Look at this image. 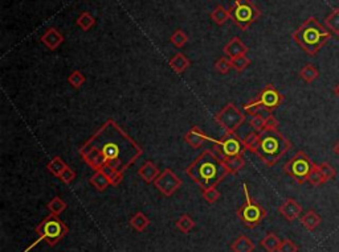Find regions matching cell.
Instances as JSON below:
<instances>
[{
  "instance_id": "6da1fadb",
  "label": "cell",
  "mask_w": 339,
  "mask_h": 252,
  "mask_svg": "<svg viewBox=\"0 0 339 252\" xmlns=\"http://www.w3.org/2000/svg\"><path fill=\"white\" fill-rule=\"evenodd\" d=\"M142 154V146L113 119H107L80 148L83 160L96 172L106 173L113 186L122 182L125 172Z\"/></svg>"
},
{
  "instance_id": "7a4b0ae2",
  "label": "cell",
  "mask_w": 339,
  "mask_h": 252,
  "mask_svg": "<svg viewBox=\"0 0 339 252\" xmlns=\"http://www.w3.org/2000/svg\"><path fill=\"white\" fill-rule=\"evenodd\" d=\"M187 176L202 189L220 184L228 173L225 164L216 150L206 149L199 155L195 161L189 165Z\"/></svg>"
},
{
  "instance_id": "3957f363",
  "label": "cell",
  "mask_w": 339,
  "mask_h": 252,
  "mask_svg": "<svg viewBox=\"0 0 339 252\" xmlns=\"http://www.w3.org/2000/svg\"><path fill=\"white\" fill-rule=\"evenodd\" d=\"M258 136L254 152L268 167H273L291 148V143L276 127H267Z\"/></svg>"
},
{
  "instance_id": "277c9868",
  "label": "cell",
  "mask_w": 339,
  "mask_h": 252,
  "mask_svg": "<svg viewBox=\"0 0 339 252\" xmlns=\"http://www.w3.org/2000/svg\"><path fill=\"white\" fill-rule=\"evenodd\" d=\"M331 32L327 31L315 17H309L293 33V40L309 56L317 55L331 40Z\"/></svg>"
},
{
  "instance_id": "5b68a950",
  "label": "cell",
  "mask_w": 339,
  "mask_h": 252,
  "mask_svg": "<svg viewBox=\"0 0 339 252\" xmlns=\"http://www.w3.org/2000/svg\"><path fill=\"white\" fill-rule=\"evenodd\" d=\"M66 232H68V227H66V225L61 221V219L58 218L57 215L53 214L48 215V217L45 219H43V221L40 222V225L36 227V234L39 235L37 240H36L32 245H29V247L25 249V252L29 251L32 247H34V245L42 242V240H45L51 247H53V245L57 244V243L66 235Z\"/></svg>"
},
{
  "instance_id": "8992f818",
  "label": "cell",
  "mask_w": 339,
  "mask_h": 252,
  "mask_svg": "<svg viewBox=\"0 0 339 252\" xmlns=\"http://www.w3.org/2000/svg\"><path fill=\"white\" fill-rule=\"evenodd\" d=\"M282 100H284V95L281 92L278 91L273 85H268L256 99L250 100L247 105H244V111L247 114H250V115L258 114V111H261V110L271 113L281 105Z\"/></svg>"
},
{
  "instance_id": "52a82bcc",
  "label": "cell",
  "mask_w": 339,
  "mask_h": 252,
  "mask_svg": "<svg viewBox=\"0 0 339 252\" xmlns=\"http://www.w3.org/2000/svg\"><path fill=\"white\" fill-rule=\"evenodd\" d=\"M231 19L243 31L248 29L261 16L260 10L250 0H236L230 11Z\"/></svg>"
},
{
  "instance_id": "ba28073f",
  "label": "cell",
  "mask_w": 339,
  "mask_h": 252,
  "mask_svg": "<svg viewBox=\"0 0 339 252\" xmlns=\"http://www.w3.org/2000/svg\"><path fill=\"white\" fill-rule=\"evenodd\" d=\"M243 191H244V197H245V202L244 205L239 209V218L241 219L244 225L247 227H256L264 221V218L267 217V212L265 209L261 206L260 204H257L256 201H253L249 195V190H248V186L245 184L243 185Z\"/></svg>"
},
{
  "instance_id": "9c48e42d",
  "label": "cell",
  "mask_w": 339,
  "mask_h": 252,
  "mask_svg": "<svg viewBox=\"0 0 339 252\" xmlns=\"http://www.w3.org/2000/svg\"><path fill=\"white\" fill-rule=\"evenodd\" d=\"M313 167H314V163L312 161V159L304 150H299L291 157L288 163L285 164L284 172L294 178L298 184L302 185L308 181L309 174L312 172Z\"/></svg>"
},
{
  "instance_id": "30bf717a",
  "label": "cell",
  "mask_w": 339,
  "mask_h": 252,
  "mask_svg": "<svg viewBox=\"0 0 339 252\" xmlns=\"http://www.w3.org/2000/svg\"><path fill=\"white\" fill-rule=\"evenodd\" d=\"M209 141H212L216 145V152L221 159H230V157L240 156L244 155V150L247 149L244 145V141L237 136L235 132H227L221 139L215 140L209 137Z\"/></svg>"
},
{
  "instance_id": "8fae6325",
  "label": "cell",
  "mask_w": 339,
  "mask_h": 252,
  "mask_svg": "<svg viewBox=\"0 0 339 252\" xmlns=\"http://www.w3.org/2000/svg\"><path fill=\"white\" fill-rule=\"evenodd\" d=\"M215 120L227 132H235L245 122V114L241 113L235 105L228 103L223 110H220L217 113Z\"/></svg>"
},
{
  "instance_id": "7c38bea8",
  "label": "cell",
  "mask_w": 339,
  "mask_h": 252,
  "mask_svg": "<svg viewBox=\"0 0 339 252\" xmlns=\"http://www.w3.org/2000/svg\"><path fill=\"white\" fill-rule=\"evenodd\" d=\"M154 185L162 194L170 197L182 186V180H179L178 176L171 169H165L154 181Z\"/></svg>"
},
{
  "instance_id": "4fadbf2b",
  "label": "cell",
  "mask_w": 339,
  "mask_h": 252,
  "mask_svg": "<svg viewBox=\"0 0 339 252\" xmlns=\"http://www.w3.org/2000/svg\"><path fill=\"white\" fill-rule=\"evenodd\" d=\"M278 212H280V214H281L286 221L293 222L301 215L302 206L298 204L295 199H293V198H288V199H285L284 204L278 208Z\"/></svg>"
},
{
  "instance_id": "5bb4252c",
  "label": "cell",
  "mask_w": 339,
  "mask_h": 252,
  "mask_svg": "<svg viewBox=\"0 0 339 252\" xmlns=\"http://www.w3.org/2000/svg\"><path fill=\"white\" fill-rule=\"evenodd\" d=\"M248 46L244 44L241 38L239 37H233L232 40H230L227 42V45L224 46V53L227 55V57L235 58L239 57V56H245L248 53Z\"/></svg>"
},
{
  "instance_id": "9a60e30c",
  "label": "cell",
  "mask_w": 339,
  "mask_h": 252,
  "mask_svg": "<svg viewBox=\"0 0 339 252\" xmlns=\"http://www.w3.org/2000/svg\"><path fill=\"white\" fill-rule=\"evenodd\" d=\"M42 42L51 51L57 49L64 42V36L56 28H49L42 36Z\"/></svg>"
},
{
  "instance_id": "2e32d148",
  "label": "cell",
  "mask_w": 339,
  "mask_h": 252,
  "mask_svg": "<svg viewBox=\"0 0 339 252\" xmlns=\"http://www.w3.org/2000/svg\"><path fill=\"white\" fill-rule=\"evenodd\" d=\"M184 139L187 141V144L191 145L192 148H200L206 141H209V136H207L206 133L203 132L199 127L191 128L184 136Z\"/></svg>"
},
{
  "instance_id": "e0dca14e",
  "label": "cell",
  "mask_w": 339,
  "mask_h": 252,
  "mask_svg": "<svg viewBox=\"0 0 339 252\" xmlns=\"http://www.w3.org/2000/svg\"><path fill=\"white\" fill-rule=\"evenodd\" d=\"M138 174H139V177L144 181V182H154L157 180V177L159 176V169L157 168L153 161H146V163L139 168V171H138Z\"/></svg>"
},
{
  "instance_id": "ac0fdd59",
  "label": "cell",
  "mask_w": 339,
  "mask_h": 252,
  "mask_svg": "<svg viewBox=\"0 0 339 252\" xmlns=\"http://www.w3.org/2000/svg\"><path fill=\"white\" fill-rule=\"evenodd\" d=\"M231 249L233 252H253L254 243L248 236L240 235L233 240V243L231 244Z\"/></svg>"
},
{
  "instance_id": "d6986e66",
  "label": "cell",
  "mask_w": 339,
  "mask_h": 252,
  "mask_svg": "<svg viewBox=\"0 0 339 252\" xmlns=\"http://www.w3.org/2000/svg\"><path fill=\"white\" fill-rule=\"evenodd\" d=\"M321 222H322V219H321V217H319L314 210H309V212H306L305 214H304V217L301 218L302 226H304L308 231H313V230H315V228L321 225Z\"/></svg>"
},
{
  "instance_id": "ffe728a7",
  "label": "cell",
  "mask_w": 339,
  "mask_h": 252,
  "mask_svg": "<svg viewBox=\"0 0 339 252\" xmlns=\"http://www.w3.org/2000/svg\"><path fill=\"white\" fill-rule=\"evenodd\" d=\"M129 223H130V226L135 230V231L143 232L144 230L150 226V219H148L142 212H138L131 217Z\"/></svg>"
},
{
  "instance_id": "44dd1931",
  "label": "cell",
  "mask_w": 339,
  "mask_h": 252,
  "mask_svg": "<svg viewBox=\"0 0 339 252\" xmlns=\"http://www.w3.org/2000/svg\"><path fill=\"white\" fill-rule=\"evenodd\" d=\"M170 66H171V69L176 73V74H182L185 69L190 66L189 58L185 57L183 53H176V55L170 60Z\"/></svg>"
},
{
  "instance_id": "7402d4cb",
  "label": "cell",
  "mask_w": 339,
  "mask_h": 252,
  "mask_svg": "<svg viewBox=\"0 0 339 252\" xmlns=\"http://www.w3.org/2000/svg\"><path fill=\"white\" fill-rule=\"evenodd\" d=\"M224 164H225L227 171L230 174H236L241 171L245 165V160H244V155L240 156L230 157V159H224Z\"/></svg>"
},
{
  "instance_id": "603a6c76",
  "label": "cell",
  "mask_w": 339,
  "mask_h": 252,
  "mask_svg": "<svg viewBox=\"0 0 339 252\" xmlns=\"http://www.w3.org/2000/svg\"><path fill=\"white\" fill-rule=\"evenodd\" d=\"M66 168H68V165L62 161V159L60 156H55L48 164H47V169H48L55 177L58 178L61 177V174L65 172Z\"/></svg>"
},
{
  "instance_id": "cb8c5ba5",
  "label": "cell",
  "mask_w": 339,
  "mask_h": 252,
  "mask_svg": "<svg viewBox=\"0 0 339 252\" xmlns=\"http://www.w3.org/2000/svg\"><path fill=\"white\" fill-rule=\"evenodd\" d=\"M280 244H281V240L273 232L267 234L265 238H262V240H261V247L267 252H277Z\"/></svg>"
},
{
  "instance_id": "d4e9b609",
  "label": "cell",
  "mask_w": 339,
  "mask_h": 252,
  "mask_svg": "<svg viewBox=\"0 0 339 252\" xmlns=\"http://www.w3.org/2000/svg\"><path fill=\"white\" fill-rule=\"evenodd\" d=\"M89 181L90 184H92V186L96 187L98 191H103L110 185L109 177H107V174L103 173V172H96V173L90 177Z\"/></svg>"
},
{
  "instance_id": "484cf974",
  "label": "cell",
  "mask_w": 339,
  "mask_h": 252,
  "mask_svg": "<svg viewBox=\"0 0 339 252\" xmlns=\"http://www.w3.org/2000/svg\"><path fill=\"white\" fill-rule=\"evenodd\" d=\"M325 25L332 34L339 36V8H334L325 19Z\"/></svg>"
},
{
  "instance_id": "4316f807",
  "label": "cell",
  "mask_w": 339,
  "mask_h": 252,
  "mask_svg": "<svg viewBox=\"0 0 339 252\" xmlns=\"http://www.w3.org/2000/svg\"><path fill=\"white\" fill-rule=\"evenodd\" d=\"M209 16H211L212 21H215L217 25L225 24L227 21H228V19H231L230 11H227L223 6H216L215 10L211 12Z\"/></svg>"
},
{
  "instance_id": "83f0119b",
  "label": "cell",
  "mask_w": 339,
  "mask_h": 252,
  "mask_svg": "<svg viewBox=\"0 0 339 252\" xmlns=\"http://www.w3.org/2000/svg\"><path fill=\"white\" fill-rule=\"evenodd\" d=\"M47 208H48L49 213L53 215H60L61 213H64V210L66 209V202L62 199V198H60L58 195H56V197H53L51 199V201L48 202V205H47Z\"/></svg>"
},
{
  "instance_id": "f1b7e54d",
  "label": "cell",
  "mask_w": 339,
  "mask_h": 252,
  "mask_svg": "<svg viewBox=\"0 0 339 252\" xmlns=\"http://www.w3.org/2000/svg\"><path fill=\"white\" fill-rule=\"evenodd\" d=\"M299 77L305 82H308V83H312L313 81H315L319 77L318 69L315 68L314 65H312V64H308V65H305L299 70Z\"/></svg>"
},
{
  "instance_id": "f546056e",
  "label": "cell",
  "mask_w": 339,
  "mask_h": 252,
  "mask_svg": "<svg viewBox=\"0 0 339 252\" xmlns=\"http://www.w3.org/2000/svg\"><path fill=\"white\" fill-rule=\"evenodd\" d=\"M194 227H195V222H194V219L187 214L182 215V217L176 221V228H178L180 232H183V234H189Z\"/></svg>"
},
{
  "instance_id": "4dcf8cb0",
  "label": "cell",
  "mask_w": 339,
  "mask_h": 252,
  "mask_svg": "<svg viewBox=\"0 0 339 252\" xmlns=\"http://www.w3.org/2000/svg\"><path fill=\"white\" fill-rule=\"evenodd\" d=\"M77 25H79L83 31H89L93 25L96 24V19L89 14V12H83L77 19Z\"/></svg>"
},
{
  "instance_id": "1f68e13d",
  "label": "cell",
  "mask_w": 339,
  "mask_h": 252,
  "mask_svg": "<svg viewBox=\"0 0 339 252\" xmlns=\"http://www.w3.org/2000/svg\"><path fill=\"white\" fill-rule=\"evenodd\" d=\"M249 124L256 132H262V131L267 128L268 124L267 116L264 118V116L260 115V114H254V115H252V118H250Z\"/></svg>"
},
{
  "instance_id": "d6a6232c",
  "label": "cell",
  "mask_w": 339,
  "mask_h": 252,
  "mask_svg": "<svg viewBox=\"0 0 339 252\" xmlns=\"http://www.w3.org/2000/svg\"><path fill=\"white\" fill-rule=\"evenodd\" d=\"M308 181L310 182V185H313V186H319V185L325 184V178H323L322 173L319 171V167L317 164H314L312 172L309 174Z\"/></svg>"
},
{
  "instance_id": "836d02e7",
  "label": "cell",
  "mask_w": 339,
  "mask_h": 252,
  "mask_svg": "<svg viewBox=\"0 0 339 252\" xmlns=\"http://www.w3.org/2000/svg\"><path fill=\"white\" fill-rule=\"evenodd\" d=\"M68 82L70 83V86H72L73 89H80V87L85 83V75L80 72V70H74V72H72L69 74Z\"/></svg>"
},
{
  "instance_id": "e575fe53",
  "label": "cell",
  "mask_w": 339,
  "mask_h": 252,
  "mask_svg": "<svg viewBox=\"0 0 339 252\" xmlns=\"http://www.w3.org/2000/svg\"><path fill=\"white\" fill-rule=\"evenodd\" d=\"M170 40H171L172 45H174L175 48L180 49V48H183V46L185 45V42L189 41V36H187V34H185L183 31L178 29V31H175L174 33H172Z\"/></svg>"
},
{
  "instance_id": "d590c367",
  "label": "cell",
  "mask_w": 339,
  "mask_h": 252,
  "mask_svg": "<svg viewBox=\"0 0 339 252\" xmlns=\"http://www.w3.org/2000/svg\"><path fill=\"white\" fill-rule=\"evenodd\" d=\"M230 60L232 62V68L237 70V72H243L250 65V60L247 56H239V57L230 58Z\"/></svg>"
},
{
  "instance_id": "8d00e7d4",
  "label": "cell",
  "mask_w": 339,
  "mask_h": 252,
  "mask_svg": "<svg viewBox=\"0 0 339 252\" xmlns=\"http://www.w3.org/2000/svg\"><path fill=\"white\" fill-rule=\"evenodd\" d=\"M202 190H203V198H204L208 204H215V202L220 198V193L219 190L216 189V186L206 187V189H202Z\"/></svg>"
},
{
  "instance_id": "74e56055",
  "label": "cell",
  "mask_w": 339,
  "mask_h": 252,
  "mask_svg": "<svg viewBox=\"0 0 339 252\" xmlns=\"http://www.w3.org/2000/svg\"><path fill=\"white\" fill-rule=\"evenodd\" d=\"M318 167H319V171H321V173H322L323 178H325V182H327V181L332 180V178L335 177L336 171L331 167V165H330L329 163H321Z\"/></svg>"
},
{
  "instance_id": "f35d334b",
  "label": "cell",
  "mask_w": 339,
  "mask_h": 252,
  "mask_svg": "<svg viewBox=\"0 0 339 252\" xmlns=\"http://www.w3.org/2000/svg\"><path fill=\"white\" fill-rule=\"evenodd\" d=\"M258 136H260V133L254 131V132L248 133L247 137L243 140L245 148H247V149H249L250 152H254V148H256L257 143H258Z\"/></svg>"
},
{
  "instance_id": "ab89813d",
  "label": "cell",
  "mask_w": 339,
  "mask_h": 252,
  "mask_svg": "<svg viewBox=\"0 0 339 252\" xmlns=\"http://www.w3.org/2000/svg\"><path fill=\"white\" fill-rule=\"evenodd\" d=\"M231 68H232V62H231V60H228V58L225 57L219 58V60L215 62V69L220 73V74H227V73L231 70Z\"/></svg>"
},
{
  "instance_id": "60d3db41",
  "label": "cell",
  "mask_w": 339,
  "mask_h": 252,
  "mask_svg": "<svg viewBox=\"0 0 339 252\" xmlns=\"http://www.w3.org/2000/svg\"><path fill=\"white\" fill-rule=\"evenodd\" d=\"M277 252H298V245L290 239H284L281 240V244L278 247Z\"/></svg>"
},
{
  "instance_id": "b9f144b4",
  "label": "cell",
  "mask_w": 339,
  "mask_h": 252,
  "mask_svg": "<svg viewBox=\"0 0 339 252\" xmlns=\"http://www.w3.org/2000/svg\"><path fill=\"white\" fill-rule=\"evenodd\" d=\"M76 178V172L73 171L72 168H66L65 172L61 174V177H60V180H61V182H64V184L69 185L70 182H72L73 180Z\"/></svg>"
},
{
  "instance_id": "7bdbcfd3",
  "label": "cell",
  "mask_w": 339,
  "mask_h": 252,
  "mask_svg": "<svg viewBox=\"0 0 339 252\" xmlns=\"http://www.w3.org/2000/svg\"><path fill=\"white\" fill-rule=\"evenodd\" d=\"M332 152L336 155V156H339V140L336 141V144L334 145V148H332Z\"/></svg>"
},
{
  "instance_id": "ee69618b",
  "label": "cell",
  "mask_w": 339,
  "mask_h": 252,
  "mask_svg": "<svg viewBox=\"0 0 339 252\" xmlns=\"http://www.w3.org/2000/svg\"><path fill=\"white\" fill-rule=\"evenodd\" d=\"M334 91H335L336 95L339 96V83H338V85H336V87H335V90H334Z\"/></svg>"
}]
</instances>
